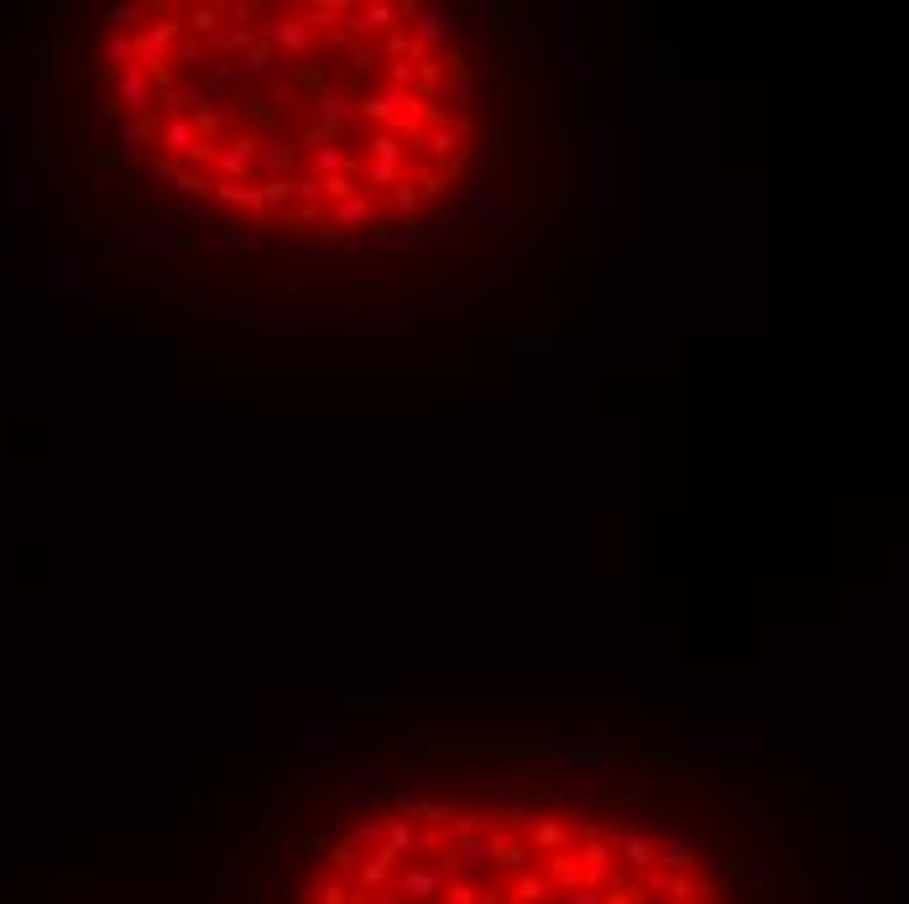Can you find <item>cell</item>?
Instances as JSON below:
<instances>
[{"instance_id":"1","label":"cell","mask_w":909,"mask_h":904,"mask_svg":"<svg viewBox=\"0 0 909 904\" xmlns=\"http://www.w3.org/2000/svg\"><path fill=\"white\" fill-rule=\"evenodd\" d=\"M95 110L147 183L225 230L382 246L445 220L492 136L471 32L429 0H136Z\"/></svg>"},{"instance_id":"2","label":"cell","mask_w":909,"mask_h":904,"mask_svg":"<svg viewBox=\"0 0 909 904\" xmlns=\"http://www.w3.org/2000/svg\"><path fill=\"white\" fill-rule=\"evenodd\" d=\"M288 904H742V889L654 800L434 784L356 805L303 857Z\"/></svg>"}]
</instances>
